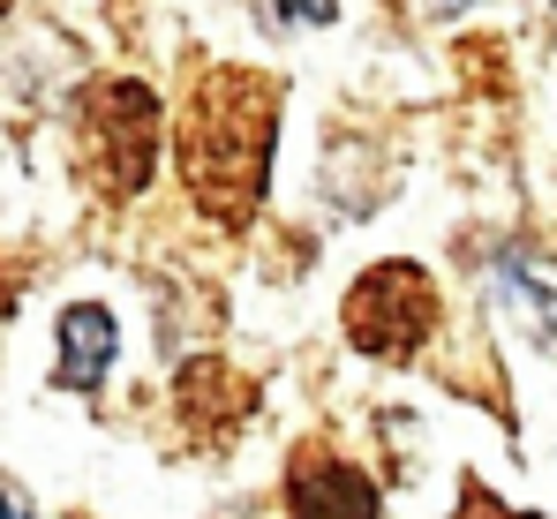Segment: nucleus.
<instances>
[{"mask_svg": "<svg viewBox=\"0 0 557 519\" xmlns=\"http://www.w3.org/2000/svg\"><path fill=\"white\" fill-rule=\"evenodd\" d=\"M249 407H257V384H242V376L219 369V361H196V369L182 376V415H196L211 436L226 430V422H242Z\"/></svg>", "mask_w": 557, "mask_h": 519, "instance_id": "423d86ee", "label": "nucleus"}, {"mask_svg": "<svg viewBox=\"0 0 557 519\" xmlns=\"http://www.w3.org/2000/svg\"><path fill=\"white\" fill-rule=\"evenodd\" d=\"M286 512L294 519H376V482L332 452H301L286 474Z\"/></svg>", "mask_w": 557, "mask_h": 519, "instance_id": "20e7f679", "label": "nucleus"}, {"mask_svg": "<svg viewBox=\"0 0 557 519\" xmlns=\"http://www.w3.org/2000/svg\"><path fill=\"white\" fill-rule=\"evenodd\" d=\"M437 8H453V15H460V8H474V0H437Z\"/></svg>", "mask_w": 557, "mask_h": 519, "instance_id": "9d476101", "label": "nucleus"}, {"mask_svg": "<svg viewBox=\"0 0 557 519\" xmlns=\"http://www.w3.org/2000/svg\"><path fill=\"white\" fill-rule=\"evenodd\" d=\"M460 519H528V512H512V505H497V497H482V490L467 482V512Z\"/></svg>", "mask_w": 557, "mask_h": 519, "instance_id": "6e6552de", "label": "nucleus"}, {"mask_svg": "<svg viewBox=\"0 0 557 519\" xmlns=\"http://www.w3.org/2000/svg\"><path fill=\"white\" fill-rule=\"evenodd\" d=\"M0 519H30V505H23V490H15V482H0Z\"/></svg>", "mask_w": 557, "mask_h": 519, "instance_id": "1a4fd4ad", "label": "nucleus"}, {"mask_svg": "<svg viewBox=\"0 0 557 519\" xmlns=\"http://www.w3.org/2000/svg\"><path fill=\"white\" fill-rule=\"evenodd\" d=\"M437 332V286L422 263H370L347 286V339L376 361H407L414 346Z\"/></svg>", "mask_w": 557, "mask_h": 519, "instance_id": "7ed1b4c3", "label": "nucleus"}, {"mask_svg": "<svg viewBox=\"0 0 557 519\" xmlns=\"http://www.w3.org/2000/svg\"><path fill=\"white\" fill-rule=\"evenodd\" d=\"M272 8L286 23H332V15H339V0H272Z\"/></svg>", "mask_w": 557, "mask_h": 519, "instance_id": "0eeeda50", "label": "nucleus"}, {"mask_svg": "<svg viewBox=\"0 0 557 519\" xmlns=\"http://www.w3.org/2000/svg\"><path fill=\"white\" fill-rule=\"evenodd\" d=\"M113 346H121V324L98 301L61 309V384L69 392H98V376L113 369Z\"/></svg>", "mask_w": 557, "mask_h": 519, "instance_id": "39448f33", "label": "nucleus"}, {"mask_svg": "<svg viewBox=\"0 0 557 519\" xmlns=\"http://www.w3.org/2000/svg\"><path fill=\"white\" fill-rule=\"evenodd\" d=\"M0 15H8V0H0Z\"/></svg>", "mask_w": 557, "mask_h": 519, "instance_id": "9b49d317", "label": "nucleus"}, {"mask_svg": "<svg viewBox=\"0 0 557 519\" xmlns=\"http://www.w3.org/2000/svg\"><path fill=\"white\" fill-rule=\"evenodd\" d=\"M272 136H278V84L257 69H203L182 106V181L219 226H249L272 181Z\"/></svg>", "mask_w": 557, "mask_h": 519, "instance_id": "f257e3e1", "label": "nucleus"}, {"mask_svg": "<svg viewBox=\"0 0 557 519\" xmlns=\"http://www.w3.org/2000/svg\"><path fill=\"white\" fill-rule=\"evenodd\" d=\"M159 159V98L136 76H98L76 90V166L106 203L136 196Z\"/></svg>", "mask_w": 557, "mask_h": 519, "instance_id": "f03ea898", "label": "nucleus"}]
</instances>
